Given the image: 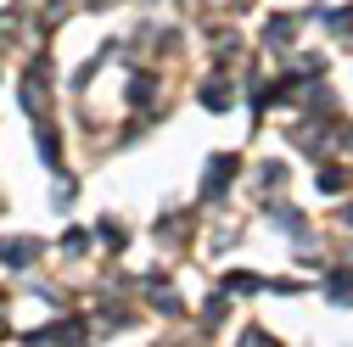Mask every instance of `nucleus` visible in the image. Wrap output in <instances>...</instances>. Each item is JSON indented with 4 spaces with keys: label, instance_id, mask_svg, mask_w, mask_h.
I'll list each match as a JSON object with an SVG mask.
<instances>
[{
    "label": "nucleus",
    "instance_id": "obj_9",
    "mask_svg": "<svg viewBox=\"0 0 353 347\" xmlns=\"http://www.w3.org/2000/svg\"><path fill=\"white\" fill-rule=\"evenodd\" d=\"M320 185H325V191H342V185H347V174H342V168H325V174H320Z\"/></svg>",
    "mask_w": 353,
    "mask_h": 347
},
{
    "label": "nucleus",
    "instance_id": "obj_10",
    "mask_svg": "<svg viewBox=\"0 0 353 347\" xmlns=\"http://www.w3.org/2000/svg\"><path fill=\"white\" fill-rule=\"evenodd\" d=\"M241 347H275V341L263 336V330H241Z\"/></svg>",
    "mask_w": 353,
    "mask_h": 347
},
{
    "label": "nucleus",
    "instance_id": "obj_1",
    "mask_svg": "<svg viewBox=\"0 0 353 347\" xmlns=\"http://www.w3.org/2000/svg\"><path fill=\"white\" fill-rule=\"evenodd\" d=\"M236 174V157H213V168H208V185H202V196H225V180Z\"/></svg>",
    "mask_w": 353,
    "mask_h": 347
},
{
    "label": "nucleus",
    "instance_id": "obj_6",
    "mask_svg": "<svg viewBox=\"0 0 353 347\" xmlns=\"http://www.w3.org/2000/svg\"><path fill=\"white\" fill-rule=\"evenodd\" d=\"M225 286H230V291H258V275L241 269V275H225Z\"/></svg>",
    "mask_w": 353,
    "mask_h": 347
},
{
    "label": "nucleus",
    "instance_id": "obj_2",
    "mask_svg": "<svg viewBox=\"0 0 353 347\" xmlns=\"http://www.w3.org/2000/svg\"><path fill=\"white\" fill-rule=\"evenodd\" d=\"M0 257H6V264H28V257H34V241H0Z\"/></svg>",
    "mask_w": 353,
    "mask_h": 347
},
{
    "label": "nucleus",
    "instance_id": "obj_7",
    "mask_svg": "<svg viewBox=\"0 0 353 347\" xmlns=\"http://www.w3.org/2000/svg\"><path fill=\"white\" fill-rule=\"evenodd\" d=\"M325 23H331L336 34H347V28H353V6H342V12H325Z\"/></svg>",
    "mask_w": 353,
    "mask_h": 347
},
{
    "label": "nucleus",
    "instance_id": "obj_5",
    "mask_svg": "<svg viewBox=\"0 0 353 347\" xmlns=\"http://www.w3.org/2000/svg\"><path fill=\"white\" fill-rule=\"evenodd\" d=\"M225 96H230V84H208V96H202V101H208V107H213V112H225V107H230V101H225Z\"/></svg>",
    "mask_w": 353,
    "mask_h": 347
},
{
    "label": "nucleus",
    "instance_id": "obj_4",
    "mask_svg": "<svg viewBox=\"0 0 353 347\" xmlns=\"http://www.w3.org/2000/svg\"><path fill=\"white\" fill-rule=\"evenodd\" d=\"M146 96H152V78H146V73H135V78H129V101L146 107Z\"/></svg>",
    "mask_w": 353,
    "mask_h": 347
},
{
    "label": "nucleus",
    "instance_id": "obj_8",
    "mask_svg": "<svg viewBox=\"0 0 353 347\" xmlns=\"http://www.w3.org/2000/svg\"><path fill=\"white\" fill-rule=\"evenodd\" d=\"M281 39H292V17H275L270 23V45H281Z\"/></svg>",
    "mask_w": 353,
    "mask_h": 347
},
{
    "label": "nucleus",
    "instance_id": "obj_3",
    "mask_svg": "<svg viewBox=\"0 0 353 347\" xmlns=\"http://www.w3.org/2000/svg\"><path fill=\"white\" fill-rule=\"evenodd\" d=\"M325 291L342 302V308H353V280H347V275H331V280H325Z\"/></svg>",
    "mask_w": 353,
    "mask_h": 347
}]
</instances>
